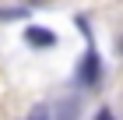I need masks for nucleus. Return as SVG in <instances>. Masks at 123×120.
Here are the masks:
<instances>
[{
	"label": "nucleus",
	"mask_w": 123,
	"mask_h": 120,
	"mask_svg": "<svg viewBox=\"0 0 123 120\" xmlns=\"http://www.w3.org/2000/svg\"><path fill=\"white\" fill-rule=\"evenodd\" d=\"M25 120H53V110H49L46 102H39V106H32V110H28V117H25Z\"/></svg>",
	"instance_id": "obj_5"
},
{
	"label": "nucleus",
	"mask_w": 123,
	"mask_h": 120,
	"mask_svg": "<svg viewBox=\"0 0 123 120\" xmlns=\"http://www.w3.org/2000/svg\"><path fill=\"white\" fill-rule=\"evenodd\" d=\"M120 53H123V39H120Z\"/></svg>",
	"instance_id": "obj_7"
},
{
	"label": "nucleus",
	"mask_w": 123,
	"mask_h": 120,
	"mask_svg": "<svg viewBox=\"0 0 123 120\" xmlns=\"http://www.w3.org/2000/svg\"><path fill=\"white\" fill-rule=\"evenodd\" d=\"M25 42L35 46V49H49V46H56V35L42 25H32V28H25Z\"/></svg>",
	"instance_id": "obj_2"
},
{
	"label": "nucleus",
	"mask_w": 123,
	"mask_h": 120,
	"mask_svg": "<svg viewBox=\"0 0 123 120\" xmlns=\"http://www.w3.org/2000/svg\"><path fill=\"white\" fill-rule=\"evenodd\" d=\"M49 110H53V120H77V113H81V102H77L74 95H67V99L53 102Z\"/></svg>",
	"instance_id": "obj_3"
},
{
	"label": "nucleus",
	"mask_w": 123,
	"mask_h": 120,
	"mask_svg": "<svg viewBox=\"0 0 123 120\" xmlns=\"http://www.w3.org/2000/svg\"><path fill=\"white\" fill-rule=\"evenodd\" d=\"M95 120H113V113H109V110H105V106H102V110H98V117H95Z\"/></svg>",
	"instance_id": "obj_6"
},
{
	"label": "nucleus",
	"mask_w": 123,
	"mask_h": 120,
	"mask_svg": "<svg viewBox=\"0 0 123 120\" xmlns=\"http://www.w3.org/2000/svg\"><path fill=\"white\" fill-rule=\"evenodd\" d=\"M74 81L81 85V88H98V85H102V56H98V49H95V42H88L85 56L77 60Z\"/></svg>",
	"instance_id": "obj_1"
},
{
	"label": "nucleus",
	"mask_w": 123,
	"mask_h": 120,
	"mask_svg": "<svg viewBox=\"0 0 123 120\" xmlns=\"http://www.w3.org/2000/svg\"><path fill=\"white\" fill-rule=\"evenodd\" d=\"M28 14V7H0V21H18V18H25Z\"/></svg>",
	"instance_id": "obj_4"
}]
</instances>
